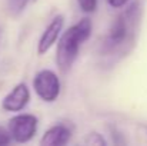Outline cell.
Listing matches in <instances>:
<instances>
[{
  "instance_id": "obj_1",
  "label": "cell",
  "mask_w": 147,
  "mask_h": 146,
  "mask_svg": "<svg viewBox=\"0 0 147 146\" xmlns=\"http://www.w3.org/2000/svg\"><path fill=\"white\" fill-rule=\"evenodd\" d=\"M142 20V9L136 1L124 9L113 22L101 42L100 53L106 59L117 60L126 56L136 45Z\"/></svg>"
},
{
  "instance_id": "obj_12",
  "label": "cell",
  "mask_w": 147,
  "mask_h": 146,
  "mask_svg": "<svg viewBox=\"0 0 147 146\" xmlns=\"http://www.w3.org/2000/svg\"><path fill=\"white\" fill-rule=\"evenodd\" d=\"M127 1H129V0H107V3H109L111 7H114V9L123 7V6H124Z\"/></svg>"
},
{
  "instance_id": "obj_5",
  "label": "cell",
  "mask_w": 147,
  "mask_h": 146,
  "mask_svg": "<svg viewBox=\"0 0 147 146\" xmlns=\"http://www.w3.org/2000/svg\"><path fill=\"white\" fill-rule=\"evenodd\" d=\"M29 100H30V90L27 85L19 83L13 88V90L9 95L4 96L1 102V107L7 112H20L27 106Z\"/></svg>"
},
{
  "instance_id": "obj_10",
  "label": "cell",
  "mask_w": 147,
  "mask_h": 146,
  "mask_svg": "<svg viewBox=\"0 0 147 146\" xmlns=\"http://www.w3.org/2000/svg\"><path fill=\"white\" fill-rule=\"evenodd\" d=\"M79 6L86 13H93L97 7V0H77Z\"/></svg>"
},
{
  "instance_id": "obj_8",
  "label": "cell",
  "mask_w": 147,
  "mask_h": 146,
  "mask_svg": "<svg viewBox=\"0 0 147 146\" xmlns=\"http://www.w3.org/2000/svg\"><path fill=\"white\" fill-rule=\"evenodd\" d=\"M30 0H7V10L11 16H19L26 9Z\"/></svg>"
},
{
  "instance_id": "obj_4",
  "label": "cell",
  "mask_w": 147,
  "mask_h": 146,
  "mask_svg": "<svg viewBox=\"0 0 147 146\" xmlns=\"http://www.w3.org/2000/svg\"><path fill=\"white\" fill-rule=\"evenodd\" d=\"M33 89L42 100L54 102L60 95V80L53 70L45 69L34 76Z\"/></svg>"
},
{
  "instance_id": "obj_2",
  "label": "cell",
  "mask_w": 147,
  "mask_h": 146,
  "mask_svg": "<svg viewBox=\"0 0 147 146\" xmlns=\"http://www.w3.org/2000/svg\"><path fill=\"white\" fill-rule=\"evenodd\" d=\"M92 20L84 17L79 23L70 26L59 39L56 49V62L59 69L66 73L71 69L74 60L79 56V50L82 45L92 35Z\"/></svg>"
},
{
  "instance_id": "obj_9",
  "label": "cell",
  "mask_w": 147,
  "mask_h": 146,
  "mask_svg": "<svg viewBox=\"0 0 147 146\" xmlns=\"http://www.w3.org/2000/svg\"><path fill=\"white\" fill-rule=\"evenodd\" d=\"M86 143L87 145H93V146H104L106 145V141L103 139V136L100 133H90L87 138H86Z\"/></svg>"
},
{
  "instance_id": "obj_7",
  "label": "cell",
  "mask_w": 147,
  "mask_h": 146,
  "mask_svg": "<svg viewBox=\"0 0 147 146\" xmlns=\"http://www.w3.org/2000/svg\"><path fill=\"white\" fill-rule=\"evenodd\" d=\"M71 138V132L66 125H54L49 128L43 138H42V145L43 146H61L69 143Z\"/></svg>"
},
{
  "instance_id": "obj_3",
  "label": "cell",
  "mask_w": 147,
  "mask_h": 146,
  "mask_svg": "<svg viewBox=\"0 0 147 146\" xmlns=\"http://www.w3.org/2000/svg\"><path fill=\"white\" fill-rule=\"evenodd\" d=\"M7 129L13 141L19 143H26L33 139L37 132V117L30 113L16 115L9 120Z\"/></svg>"
},
{
  "instance_id": "obj_6",
  "label": "cell",
  "mask_w": 147,
  "mask_h": 146,
  "mask_svg": "<svg viewBox=\"0 0 147 146\" xmlns=\"http://www.w3.org/2000/svg\"><path fill=\"white\" fill-rule=\"evenodd\" d=\"M63 24H64V16L63 14H57V16L53 17V20L49 23V26L45 29V32L40 36L39 43H37V53L40 56L47 53L50 48L56 43V40L59 39L60 32L63 29Z\"/></svg>"
},
{
  "instance_id": "obj_11",
  "label": "cell",
  "mask_w": 147,
  "mask_h": 146,
  "mask_svg": "<svg viewBox=\"0 0 147 146\" xmlns=\"http://www.w3.org/2000/svg\"><path fill=\"white\" fill-rule=\"evenodd\" d=\"M11 141V136H10V132L7 128L4 126H0V146L9 145Z\"/></svg>"
}]
</instances>
